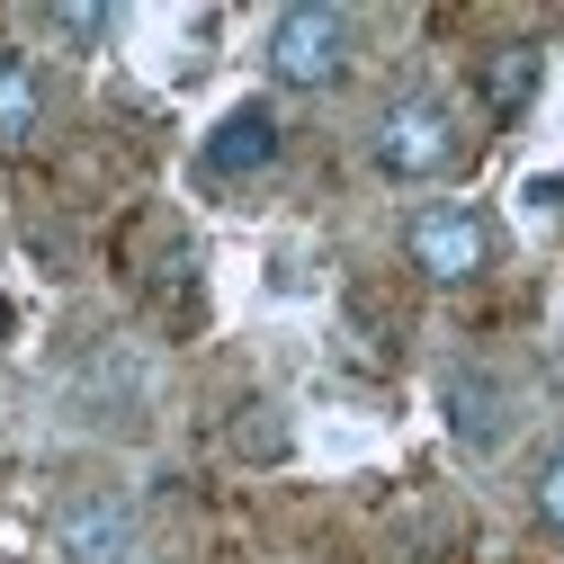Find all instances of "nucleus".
I'll return each mask as SVG.
<instances>
[{
    "label": "nucleus",
    "mask_w": 564,
    "mask_h": 564,
    "mask_svg": "<svg viewBox=\"0 0 564 564\" xmlns=\"http://www.w3.org/2000/svg\"><path fill=\"white\" fill-rule=\"evenodd\" d=\"M448 431H457V448L492 457V448L511 440V386L484 377V368H457L448 377Z\"/></svg>",
    "instance_id": "nucleus-6"
},
{
    "label": "nucleus",
    "mask_w": 564,
    "mask_h": 564,
    "mask_svg": "<svg viewBox=\"0 0 564 564\" xmlns=\"http://www.w3.org/2000/svg\"><path fill=\"white\" fill-rule=\"evenodd\" d=\"M0 564H19V555H0Z\"/></svg>",
    "instance_id": "nucleus-11"
},
{
    "label": "nucleus",
    "mask_w": 564,
    "mask_h": 564,
    "mask_svg": "<svg viewBox=\"0 0 564 564\" xmlns=\"http://www.w3.org/2000/svg\"><path fill=\"white\" fill-rule=\"evenodd\" d=\"M45 28H54V36H73V45H99V36L117 28V10H99V0H54Z\"/></svg>",
    "instance_id": "nucleus-9"
},
{
    "label": "nucleus",
    "mask_w": 564,
    "mask_h": 564,
    "mask_svg": "<svg viewBox=\"0 0 564 564\" xmlns=\"http://www.w3.org/2000/svg\"><path fill=\"white\" fill-rule=\"evenodd\" d=\"M403 242H412V269L440 278V288H457V278H475L492 260V225L475 216V206H421Z\"/></svg>",
    "instance_id": "nucleus-4"
},
{
    "label": "nucleus",
    "mask_w": 564,
    "mask_h": 564,
    "mask_svg": "<svg viewBox=\"0 0 564 564\" xmlns=\"http://www.w3.org/2000/svg\"><path fill=\"white\" fill-rule=\"evenodd\" d=\"M538 520L564 529V457H546V475H538Z\"/></svg>",
    "instance_id": "nucleus-10"
},
{
    "label": "nucleus",
    "mask_w": 564,
    "mask_h": 564,
    "mask_svg": "<svg viewBox=\"0 0 564 564\" xmlns=\"http://www.w3.org/2000/svg\"><path fill=\"white\" fill-rule=\"evenodd\" d=\"M216 180H251V171H269L278 162V108L269 99H242V108H225L216 126H206V153H197Z\"/></svg>",
    "instance_id": "nucleus-5"
},
{
    "label": "nucleus",
    "mask_w": 564,
    "mask_h": 564,
    "mask_svg": "<svg viewBox=\"0 0 564 564\" xmlns=\"http://www.w3.org/2000/svg\"><path fill=\"white\" fill-rule=\"evenodd\" d=\"M36 117H45V90L28 73V54H0V144H28Z\"/></svg>",
    "instance_id": "nucleus-8"
},
{
    "label": "nucleus",
    "mask_w": 564,
    "mask_h": 564,
    "mask_svg": "<svg viewBox=\"0 0 564 564\" xmlns=\"http://www.w3.org/2000/svg\"><path fill=\"white\" fill-rule=\"evenodd\" d=\"M134 538H144V529H134V502L117 484H90V492H73V502L54 511V546L73 564H126Z\"/></svg>",
    "instance_id": "nucleus-3"
},
{
    "label": "nucleus",
    "mask_w": 564,
    "mask_h": 564,
    "mask_svg": "<svg viewBox=\"0 0 564 564\" xmlns=\"http://www.w3.org/2000/svg\"><path fill=\"white\" fill-rule=\"evenodd\" d=\"M538 90V45H492L484 54V108L492 117H520Z\"/></svg>",
    "instance_id": "nucleus-7"
},
{
    "label": "nucleus",
    "mask_w": 564,
    "mask_h": 564,
    "mask_svg": "<svg viewBox=\"0 0 564 564\" xmlns=\"http://www.w3.org/2000/svg\"><path fill=\"white\" fill-rule=\"evenodd\" d=\"M457 162V117L448 99H394L377 117V171L386 180H431Z\"/></svg>",
    "instance_id": "nucleus-2"
},
{
    "label": "nucleus",
    "mask_w": 564,
    "mask_h": 564,
    "mask_svg": "<svg viewBox=\"0 0 564 564\" xmlns=\"http://www.w3.org/2000/svg\"><path fill=\"white\" fill-rule=\"evenodd\" d=\"M269 73L278 90H332L349 73V10H323V0H296L269 28Z\"/></svg>",
    "instance_id": "nucleus-1"
}]
</instances>
